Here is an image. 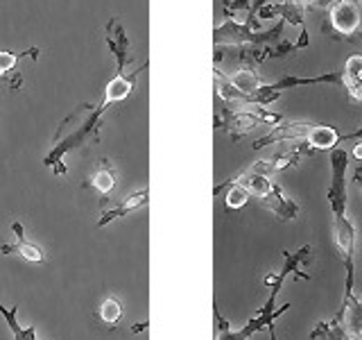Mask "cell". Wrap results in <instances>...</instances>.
Returning <instances> with one entry per match:
<instances>
[{"label":"cell","instance_id":"1","mask_svg":"<svg viewBox=\"0 0 362 340\" xmlns=\"http://www.w3.org/2000/svg\"><path fill=\"white\" fill-rule=\"evenodd\" d=\"M102 113L98 107L88 105V102H79V105L68 113V116L59 123L54 136H52V147L50 152L43 157V166L50 168L54 175H68V168L64 166V157L68 152L79 150L88 141L100 139V123Z\"/></svg>","mask_w":362,"mask_h":340},{"label":"cell","instance_id":"2","mask_svg":"<svg viewBox=\"0 0 362 340\" xmlns=\"http://www.w3.org/2000/svg\"><path fill=\"white\" fill-rule=\"evenodd\" d=\"M283 28H286V21L267 32H258L235 18H226L222 26L215 28L213 41L215 45H258V48H269V45L283 39Z\"/></svg>","mask_w":362,"mask_h":340},{"label":"cell","instance_id":"3","mask_svg":"<svg viewBox=\"0 0 362 340\" xmlns=\"http://www.w3.org/2000/svg\"><path fill=\"white\" fill-rule=\"evenodd\" d=\"M346 168L349 154L342 147L331 150V186H328V204L333 215H346Z\"/></svg>","mask_w":362,"mask_h":340},{"label":"cell","instance_id":"4","mask_svg":"<svg viewBox=\"0 0 362 340\" xmlns=\"http://www.w3.org/2000/svg\"><path fill=\"white\" fill-rule=\"evenodd\" d=\"M105 41L109 45L113 60H116V73H124V68L132 64L134 55H132L129 37H127V32H124V26L118 16H111L109 23L105 26Z\"/></svg>","mask_w":362,"mask_h":340},{"label":"cell","instance_id":"5","mask_svg":"<svg viewBox=\"0 0 362 340\" xmlns=\"http://www.w3.org/2000/svg\"><path fill=\"white\" fill-rule=\"evenodd\" d=\"M331 26L344 37L356 34L362 28V7L354 0H337L331 5Z\"/></svg>","mask_w":362,"mask_h":340},{"label":"cell","instance_id":"6","mask_svg":"<svg viewBox=\"0 0 362 340\" xmlns=\"http://www.w3.org/2000/svg\"><path fill=\"white\" fill-rule=\"evenodd\" d=\"M292 304H283L281 309H276V311H263V309H258V313L252 317V320L247 322V327L245 329H240V332H224V334H220V336H215V340H249L254 334H258V332H263L265 327H269V324H274L279 317L286 313L288 309H290Z\"/></svg>","mask_w":362,"mask_h":340},{"label":"cell","instance_id":"7","mask_svg":"<svg viewBox=\"0 0 362 340\" xmlns=\"http://www.w3.org/2000/svg\"><path fill=\"white\" fill-rule=\"evenodd\" d=\"M147 68V64H143L139 71H134L132 75H124V73H116L113 75V79L107 84V89H105V100L100 102L98 105V109L105 113L111 105H116V102H122L124 98H127L132 91H134V86H136V79H139V73H143Z\"/></svg>","mask_w":362,"mask_h":340},{"label":"cell","instance_id":"8","mask_svg":"<svg viewBox=\"0 0 362 340\" xmlns=\"http://www.w3.org/2000/svg\"><path fill=\"white\" fill-rule=\"evenodd\" d=\"M260 207H265L267 211H272L283 222H290V220L299 218V215H301V207H299V204L294 202V200H290L276 184L269 188L267 196L260 198Z\"/></svg>","mask_w":362,"mask_h":340},{"label":"cell","instance_id":"9","mask_svg":"<svg viewBox=\"0 0 362 340\" xmlns=\"http://www.w3.org/2000/svg\"><path fill=\"white\" fill-rule=\"evenodd\" d=\"M313 123H297V120H290V123H279L276 128H272V132L267 136H263V139H258L254 143L256 150H260V147L265 145H272V143H281V141H303L305 134L310 132Z\"/></svg>","mask_w":362,"mask_h":340},{"label":"cell","instance_id":"10","mask_svg":"<svg viewBox=\"0 0 362 340\" xmlns=\"http://www.w3.org/2000/svg\"><path fill=\"white\" fill-rule=\"evenodd\" d=\"M11 232H14L16 241L11 245H0V252H3V254H21L25 261H30V264L43 266L45 264V252L39 245H34L32 241H28L25 232H23V225L18 220L11 225Z\"/></svg>","mask_w":362,"mask_h":340},{"label":"cell","instance_id":"11","mask_svg":"<svg viewBox=\"0 0 362 340\" xmlns=\"http://www.w3.org/2000/svg\"><path fill=\"white\" fill-rule=\"evenodd\" d=\"M147 202H150V188L136 191V193H132V196L124 198L120 204H116V207L102 209V218L98 220V227H107L109 222H113L116 218H122V215H129L134 211H139V209L145 207Z\"/></svg>","mask_w":362,"mask_h":340},{"label":"cell","instance_id":"12","mask_svg":"<svg viewBox=\"0 0 362 340\" xmlns=\"http://www.w3.org/2000/svg\"><path fill=\"white\" fill-rule=\"evenodd\" d=\"M310 84H342V73H322V75H315V77H299V75H286L281 77L279 82H272L265 84V91H283L294 89V86H310Z\"/></svg>","mask_w":362,"mask_h":340},{"label":"cell","instance_id":"13","mask_svg":"<svg viewBox=\"0 0 362 340\" xmlns=\"http://www.w3.org/2000/svg\"><path fill=\"white\" fill-rule=\"evenodd\" d=\"M333 241L337 249L342 252L344 261L354 259V247H356V227L351 225L346 215H333Z\"/></svg>","mask_w":362,"mask_h":340},{"label":"cell","instance_id":"14","mask_svg":"<svg viewBox=\"0 0 362 340\" xmlns=\"http://www.w3.org/2000/svg\"><path fill=\"white\" fill-rule=\"evenodd\" d=\"M88 188H93L95 193L102 196V204H105L111 196V191L116 188V170L109 164V159H102L98 164V168L93 170V175L88 177L86 181Z\"/></svg>","mask_w":362,"mask_h":340},{"label":"cell","instance_id":"15","mask_svg":"<svg viewBox=\"0 0 362 340\" xmlns=\"http://www.w3.org/2000/svg\"><path fill=\"white\" fill-rule=\"evenodd\" d=\"M313 259V245H303L299 247L297 252L290 254V252H283V268L279 270V275L283 279H288V275H297L299 279H305V281H310V275L308 272H303L301 268L308 264V261Z\"/></svg>","mask_w":362,"mask_h":340},{"label":"cell","instance_id":"16","mask_svg":"<svg viewBox=\"0 0 362 340\" xmlns=\"http://www.w3.org/2000/svg\"><path fill=\"white\" fill-rule=\"evenodd\" d=\"M303 141L308 143L313 150H333V147H337L346 139L344 136H339L337 130L331 128V125H313Z\"/></svg>","mask_w":362,"mask_h":340},{"label":"cell","instance_id":"17","mask_svg":"<svg viewBox=\"0 0 362 340\" xmlns=\"http://www.w3.org/2000/svg\"><path fill=\"white\" fill-rule=\"evenodd\" d=\"M342 84L346 86L351 98L362 102V55H351L344 62Z\"/></svg>","mask_w":362,"mask_h":340},{"label":"cell","instance_id":"18","mask_svg":"<svg viewBox=\"0 0 362 340\" xmlns=\"http://www.w3.org/2000/svg\"><path fill=\"white\" fill-rule=\"evenodd\" d=\"M339 320L344 322L346 332L351 336H360L362 334V298L360 295H351L349 300L342 302V311L337 313Z\"/></svg>","mask_w":362,"mask_h":340},{"label":"cell","instance_id":"19","mask_svg":"<svg viewBox=\"0 0 362 340\" xmlns=\"http://www.w3.org/2000/svg\"><path fill=\"white\" fill-rule=\"evenodd\" d=\"M229 82L245 96H258V91L265 86V79L260 77L254 68H238L229 77Z\"/></svg>","mask_w":362,"mask_h":340},{"label":"cell","instance_id":"20","mask_svg":"<svg viewBox=\"0 0 362 340\" xmlns=\"http://www.w3.org/2000/svg\"><path fill=\"white\" fill-rule=\"evenodd\" d=\"M310 338L313 340H351V334L346 332V327L339 317H333V320L317 322L310 332Z\"/></svg>","mask_w":362,"mask_h":340},{"label":"cell","instance_id":"21","mask_svg":"<svg viewBox=\"0 0 362 340\" xmlns=\"http://www.w3.org/2000/svg\"><path fill=\"white\" fill-rule=\"evenodd\" d=\"M122 320V302L118 298H107L98 309V322L105 329H116Z\"/></svg>","mask_w":362,"mask_h":340},{"label":"cell","instance_id":"22","mask_svg":"<svg viewBox=\"0 0 362 340\" xmlns=\"http://www.w3.org/2000/svg\"><path fill=\"white\" fill-rule=\"evenodd\" d=\"M0 315L5 317V322L9 324L11 334H14L16 340H37V329H34V327L23 329V327L18 324V320H16L18 306H11V309H5V304H0Z\"/></svg>","mask_w":362,"mask_h":340},{"label":"cell","instance_id":"23","mask_svg":"<svg viewBox=\"0 0 362 340\" xmlns=\"http://www.w3.org/2000/svg\"><path fill=\"white\" fill-rule=\"evenodd\" d=\"M39 48H30L25 52H11V50H3L0 52V77H7L11 71H16V66L18 62L23 60L25 55H32V52H37Z\"/></svg>","mask_w":362,"mask_h":340},{"label":"cell","instance_id":"24","mask_svg":"<svg viewBox=\"0 0 362 340\" xmlns=\"http://www.w3.org/2000/svg\"><path fill=\"white\" fill-rule=\"evenodd\" d=\"M252 198V193H249L243 184H229V191H226V209H243L247 200Z\"/></svg>","mask_w":362,"mask_h":340},{"label":"cell","instance_id":"25","mask_svg":"<svg viewBox=\"0 0 362 340\" xmlns=\"http://www.w3.org/2000/svg\"><path fill=\"white\" fill-rule=\"evenodd\" d=\"M213 322H215V336H220L224 332H229V322L224 320V317L220 315V309H218V304H213Z\"/></svg>","mask_w":362,"mask_h":340},{"label":"cell","instance_id":"26","mask_svg":"<svg viewBox=\"0 0 362 340\" xmlns=\"http://www.w3.org/2000/svg\"><path fill=\"white\" fill-rule=\"evenodd\" d=\"M354 181H356V184L360 186V191H362V166L356 170V175H354Z\"/></svg>","mask_w":362,"mask_h":340},{"label":"cell","instance_id":"27","mask_svg":"<svg viewBox=\"0 0 362 340\" xmlns=\"http://www.w3.org/2000/svg\"><path fill=\"white\" fill-rule=\"evenodd\" d=\"M145 327H147V322H139V324H134V327H132V332H134V334H141V332H145Z\"/></svg>","mask_w":362,"mask_h":340},{"label":"cell","instance_id":"28","mask_svg":"<svg viewBox=\"0 0 362 340\" xmlns=\"http://www.w3.org/2000/svg\"><path fill=\"white\" fill-rule=\"evenodd\" d=\"M354 157H356V159H360V162H362V143H358V145L354 147Z\"/></svg>","mask_w":362,"mask_h":340},{"label":"cell","instance_id":"29","mask_svg":"<svg viewBox=\"0 0 362 340\" xmlns=\"http://www.w3.org/2000/svg\"><path fill=\"white\" fill-rule=\"evenodd\" d=\"M360 338H362V334H360Z\"/></svg>","mask_w":362,"mask_h":340}]
</instances>
